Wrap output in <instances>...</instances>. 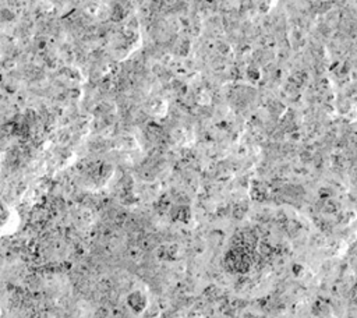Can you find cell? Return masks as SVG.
Here are the masks:
<instances>
[{
    "label": "cell",
    "mask_w": 357,
    "mask_h": 318,
    "mask_svg": "<svg viewBox=\"0 0 357 318\" xmlns=\"http://www.w3.org/2000/svg\"><path fill=\"white\" fill-rule=\"evenodd\" d=\"M227 264L231 266L233 271L237 272H247L250 268V257L244 247H238L230 251L227 255Z\"/></svg>",
    "instance_id": "obj_1"
}]
</instances>
